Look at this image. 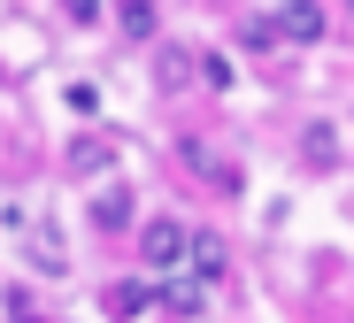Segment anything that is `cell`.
<instances>
[{
    "instance_id": "1",
    "label": "cell",
    "mask_w": 354,
    "mask_h": 323,
    "mask_svg": "<svg viewBox=\"0 0 354 323\" xmlns=\"http://www.w3.org/2000/svg\"><path fill=\"white\" fill-rule=\"evenodd\" d=\"M139 262H147L154 277H177V270H193V231L177 223V216H154V223L139 231Z\"/></svg>"
},
{
    "instance_id": "2",
    "label": "cell",
    "mask_w": 354,
    "mask_h": 323,
    "mask_svg": "<svg viewBox=\"0 0 354 323\" xmlns=\"http://www.w3.org/2000/svg\"><path fill=\"white\" fill-rule=\"evenodd\" d=\"M277 39L316 46V39H324V8H316V0H285V8H277Z\"/></svg>"
},
{
    "instance_id": "3",
    "label": "cell",
    "mask_w": 354,
    "mask_h": 323,
    "mask_svg": "<svg viewBox=\"0 0 354 323\" xmlns=\"http://www.w3.org/2000/svg\"><path fill=\"white\" fill-rule=\"evenodd\" d=\"M223 270H231L223 239H216V231H193V270H185V277H201V285H223Z\"/></svg>"
},
{
    "instance_id": "4",
    "label": "cell",
    "mask_w": 354,
    "mask_h": 323,
    "mask_svg": "<svg viewBox=\"0 0 354 323\" xmlns=\"http://www.w3.org/2000/svg\"><path fill=\"white\" fill-rule=\"evenodd\" d=\"M131 223V192L124 185H100L93 192V231H124Z\"/></svg>"
},
{
    "instance_id": "5",
    "label": "cell",
    "mask_w": 354,
    "mask_h": 323,
    "mask_svg": "<svg viewBox=\"0 0 354 323\" xmlns=\"http://www.w3.org/2000/svg\"><path fill=\"white\" fill-rule=\"evenodd\" d=\"M177 154H185V169H193V177H208V185H223V192L239 185V169H231V162H216V154H208L201 139H185V147H177Z\"/></svg>"
},
{
    "instance_id": "6",
    "label": "cell",
    "mask_w": 354,
    "mask_h": 323,
    "mask_svg": "<svg viewBox=\"0 0 354 323\" xmlns=\"http://www.w3.org/2000/svg\"><path fill=\"white\" fill-rule=\"evenodd\" d=\"M301 154H308L316 169H331V162H339V131H331V123H308V131H301Z\"/></svg>"
},
{
    "instance_id": "7",
    "label": "cell",
    "mask_w": 354,
    "mask_h": 323,
    "mask_svg": "<svg viewBox=\"0 0 354 323\" xmlns=\"http://www.w3.org/2000/svg\"><path fill=\"white\" fill-rule=\"evenodd\" d=\"M201 300H208V285H201V277H177V285L162 293V308H169V315H201Z\"/></svg>"
},
{
    "instance_id": "8",
    "label": "cell",
    "mask_w": 354,
    "mask_h": 323,
    "mask_svg": "<svg viewBox=\"0 0 354 323\" xmlns=\"http://www.w3.org/2000/svg\"><path fill=\"white\" fill-rule=\"evenodd\" d=\"M115 16H124L131 39H154V0H115Z\"/></svg>"
},
{
    "instance_id": "9",
    "label": "cell",
    "mask_w": 354,
    "mask_h": 323,
    "mask_svg": "<svg viewBox=\"0 0 354 323\" xmlns=\"http://www.w3.org/2000/svg\"><path fill=\"white\" fill-rule=\"evenodd\" d=\"M70 169H77V177H100V169H108V147H100V139H77V147H70Z\"/></svg>"
},
{
    "instance_id": "10",
    "label": "cell",
    "mask_w": 354,
    "mask_h": 323,
    "mask_svg": "<svg viewBox=\"0 0 354 323\" xmlns=\"http://www.w3.org/2000/svg\"><path fill=\"white\" fill-rule=\"evenodd\" d=\"M154 300V285H115V315H139Z\"/></svg>"
},
{
    "instance_id": "11",
    "label": "cell",
    "mask_w": 354,
    "mask_h": 323,
    "mask_svg": "<svg viewBox=\"0 0 354 323\" xmlns=\"http://www.w3.org/2000/svg\"><path fill=\"white\" fill-rule=\"evenodd\" d=\"M185 77H193V54L169 46V54H162V85H185Z\"/></svg>"
},
{
    "instance_id": "12",
    "label": "cell",
    "mask_w": 354,
    "mask_h": 323,
    "mask_svg": "<svg viewBox=\"0 0 354 323\" xmlns=\"http://www.w3.org/2000/svg\"><path fill=\"white\" fill-rule=\"evenodd\" d=\"M201 77H208L216 93H231V62H223V54H208V62H201Z\"/></svg>"
},
{
    "instance_id": "13",
    "label": "cell",
    "mask_w": 354,
    "mask_h": 323,
    "mask_svg": "<svg viewBox=\"0 0 354 323\" xmlns=\"http://www.w3.org/2000/svg\"><path fill=\"white\" fill-rule=\"evenodd\" d=\"M62 8H70L77 24H93V16H100V0H62Z\"/></svg>"
},
{
    "instance_id": "14",
    "label": "cell",
    "mask_w": 354,
    "mask_h": 323,
    "mask_svg": "<svg viewBox=\"0 0 354 323\" xmlns=\"http://www.w3.org/2000/svg\"><path fill=\"white\" fill-rule=\"evenodd\" d=\"M346 16H354V0H346Z\"/></svg>"
}]
</instances>
